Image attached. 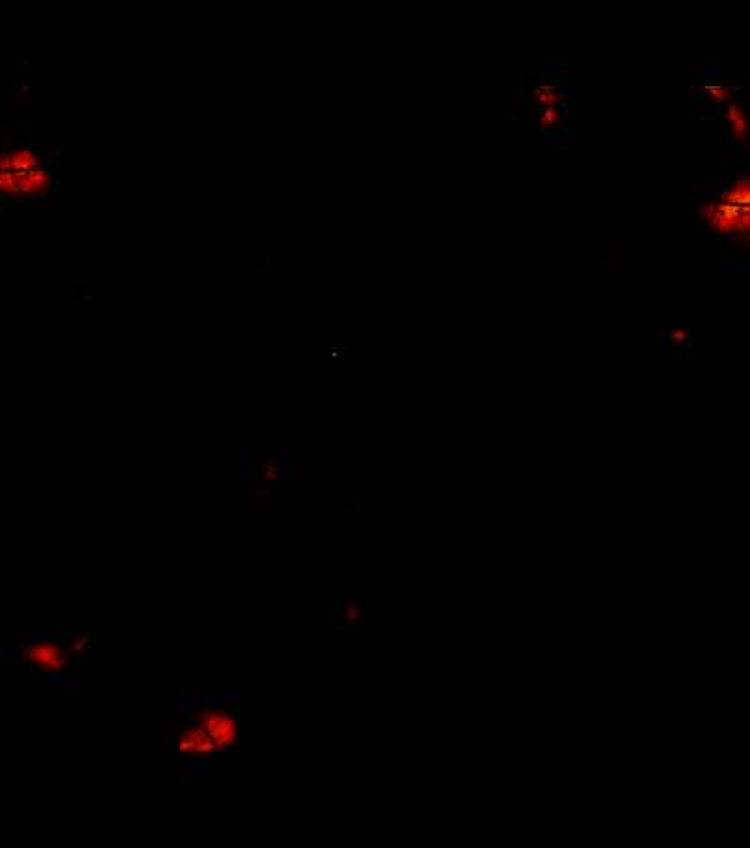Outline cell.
Listing matches in <instances>:
<instances>
[{
    "label": "cell",
    "instance_id": "obj_1",
    "mask_svg": "<svg viewBox=\"0 0 750 848\" xmlns=\"http://www.w3.org/2000/svg\"><path fill=\"white\" fill-rule=\"evenodd\" d=\"M239 742V717L229 710H199L182 730L177 749L186 757H210Z\"/></svg>",
    "mask_w": 750,
    "mask_h": 848
},
{
    "label": "cell",
    "instance_id": "obj_2",
    "mask_svg": "<svg viewBox=\"0 0 750 848\" xmlns=\"http://www.w3.org/2000/svg\"><path fill=\"white\" fill-rule=\"evenodd\" d=\"M51 175L42 158L25 149L0 154V196L38 197L49 190Z\"/></svg>",
    "mask_w": 750,
    "mask_h": 848
},
{
    "label": "cell",
    "instance_id": "obj_3",
    "mask_svg": "<svg viewBox=\"0 0 750 848\" xmlns=\"http://www.w3.org/2000/svg\"><path fill=\"white\" fill-rule=\"evenodd\" d=\"M23 661L42 674H64L72 668V653L55 642H32L23 648Z\"/></svg>",
    "mask_w": 750,
    "mask_h": 848
},
{
    "label": "cell",
    "instance_id": "obj_4",
    "mask_svg": "<svg viewBox=\"0 0 750 848\" xmlns=\"http://www.w3.org/2000/svg\"><path fill=\"white\" fill-rule=\"evenodd\" d=\"M336 621L340 629H359L362 623V606L359 601H342L336 605Z\"/></svg>",
    "mask_w": 750,
    "mask_h": 848
},
{
    "label": "cell",
    "instance_id": "obj_5",
    "mask_svg": "<svg viewBox=\"0 0 750 848\" xmlns=\"http://www.w3.org/2000/svg\"><path fill=\"white\" fill-rule=\"evenodd\" d=\"M728 121H730V126H732V134H734L735 141L745 143L747 141V132H749L745 109L737 106V104H732V106L728 107Z\"/></svg>",
    "mask_w": 750,
    "mask_h": 848
},
{
    "label": "cell",
    "instance_id": "obj_6",
    "mask_svg": "<svg viewBox=\"0 0 750 848\" xmlns=\"http://www.w3.org/2000/svg\"><path fill=\"white\" fill-rule=\"evenodd\" d=\"M559 92L555 91L554 87H539L537 91H535V98H537V102L540 104H546V106H550V104H554L559 100Z\"/></svg>",
    "mask_w": 750,
    "mask_h": 848
},
{
    "label": "cell",
    "instance_id": "obj_7",
    "mask_svg": "<svg viewBox=\"0 0 750 848\" xmlns=\"http://www.w3.org/2000/svg\"><path fill=\"white\" fill-rule=\"evenodd\" d=\"M87 648H89V635H75L68 642V652L72 653V655L87 652Z\"/></svg>",
    "mask_w": 750,
    "mask_h": 848
}]
</instances>
